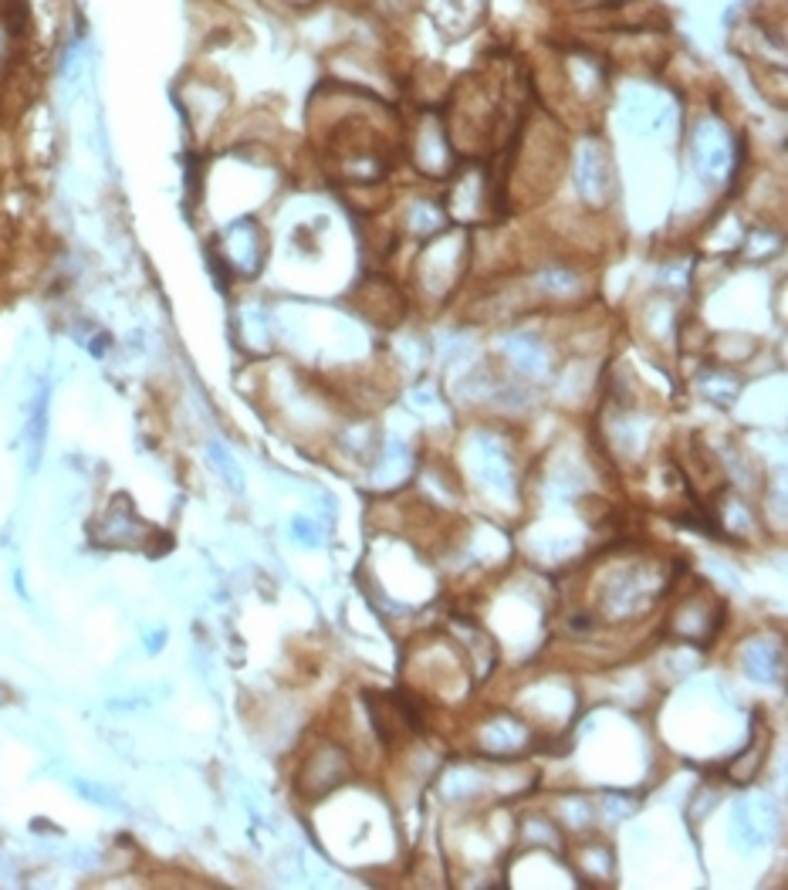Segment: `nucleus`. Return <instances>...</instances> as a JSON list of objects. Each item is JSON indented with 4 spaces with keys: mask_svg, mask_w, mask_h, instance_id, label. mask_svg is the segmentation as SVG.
Masks as SVG:
<instances>
[{
    "mask_svg": "<svg viewBox=\"0 0 788 890\" xmlns=\"http://www.w3.org/2000/svg\"><path fill=\"white\" fill-rule=\"evenodd\" d=\"M363 766H359L355 751L336 735V732H318L305 742L299 762H294V796L302 803H322L325 796L339 793L349 782L359 779Z\"/></svg>",
    "mask_w": 788,
    "mask_h": 890,
    "instance_id": "nucleus-1",
    "label": "nucleus"
},
{
    "mask_svg": "<svg viewBox=\"0 0 788 890\" xmlns=\"http://www.w3.org/2000/svg\"><path fill=\"white\" fill-rule=\"evenodd\" d=\"M667 616H664V634L670 640H680L683 647H691L698 653L711 650L717 634L725 630L728 623V606L720 597H714V589L704 582H694L691 589L677 592L674 600H667Z\"/></svg>",
    "mask_w": 788,
    "mask_h": 890,
    "instance_id": "nucleus-2",
    "label": "nucleus"
},
{
    "mask_svg": "<svg viewBox=\"0 0 788 890\" xmlns=\"http://www.w3.org/2000/svg\"><path fill=\"white\" fill-rule=\"evenodd\" d=\"M217 254L223 261V272L234 278H254L265 261V234L254 220H238L223 230L217 244Z\"/></svg>",
    "mask_w": 788,
    "mask_h": 890,
    "instance_id": "nucleus-3",
    "label": "nucleus"
},
{
    "mask_svg": "<svg viewBox=\"0 0 788 890\" xmlns=\"http://www.w3.org/2000/svg\"><path fill=\"white\" fill-rule=\"evenodd\" d=\"M153 536H156V529L136 515V508L129 505L125 494L112 498L109 508L95 521V539L102 545H112V549H146L153 542Z\"/></svg>",
    "mask_w": 788,
    "mask_h": 890,
    "instance_id": "nucleus-4",
    "label": "nucleus"
},
{
    "mask_svg": "<svg viewBox=\"0 0 788 890\" xmlns=\"http://www.w3.org/2000/svg\"><path fill=\"white\" fill-rule=\"evenodd\" d=\"M738 671L754 684H778L785 674V650L768 634H751L738 647Z\"/></svg>",
    "mask_w": 788,
    "mask_h": 890,
    "instance_id": "nucleus-5",
    "label": "nucleus"
},
{
    "mask_svg": "<svg viewBox=\"0 0 788 890\" xmlns=\"http://www.w3.org/2000/svg\"><path fill=\"white\" fill-rule=\"evenodd\" d=\"M572 867L579 877H589V880H596V883H606L616 870L613 864V846L599 837H589L582 833L572 846Z\"/></svg>",
    "mask_w": 788,
    "mask_h": 890,
    "instance_id": "nucleus-6",
    "label": "nucleus"
},
{
    "mask_svg": "<svg viewBox=\"0 0 788 890\" xmlns=\"http://www.w3.org/2000/svg\"><path fill=\"white\" fill-rule=\"evenodd\" d=\"M768 742H772V738H768L762 729H754V738H751L748 745H741V751L725 766V779L735 782V785H751L754 779L762 775V769H765Z\"/></svg>",
    "mask_w": 788,
    "mask_h": 890,
    "instance_id": "nucleus-7",
    "label": "nucleus"
},
{
    "mask_svg": "<svg viewBox=\"0 0 788 890\" xmlns=\"http://www.w3.org/2000/svg\"><path fill=\"white\" fill-rule=\"evenodd\" d=\"M210 460H214V465H217V471H220V474H223L227 481H231V484H234L238 491L244 488V478H241V471H238V465H234V457L227 454V450H223L220 444H210Z\"/></svg>",
    "mask_w": 788,
    "mask_h": 890,
    "instance_id": "nucleus-8",
    "label": "nucleus"
},
{
    "mask_svg": "<svg viewBox=\"0 0 788 890\" xmlns=\"http://www.w3.org/2000/svg\"><path fill=\"white\" fill-rule=\"evenodd\" d=\"M294 532H299L302 539H308L312 545L318 542V529H315V521H308V518H299V521H294Z\"/></svg>",
    "mask_w": 788,
    "mask_h": 890,
    "instance_id": "nucleus-9",
    "label": "nucleus"
},
{
    "mask_svg": "<svg viewBox=\"0 0 788 890\" xmlns=\"http://www.w3.org/2000/svg\"><path fill=\"white\" fill-rule=\"evenodd\" d=\"M0 14H4V0H0Z\"/></svg>",
    "mask_w": 788,
    "mask_h": 890,
    "instance_id": "nucleus-10",
    "label": "nucleus"
}]
</instances>
